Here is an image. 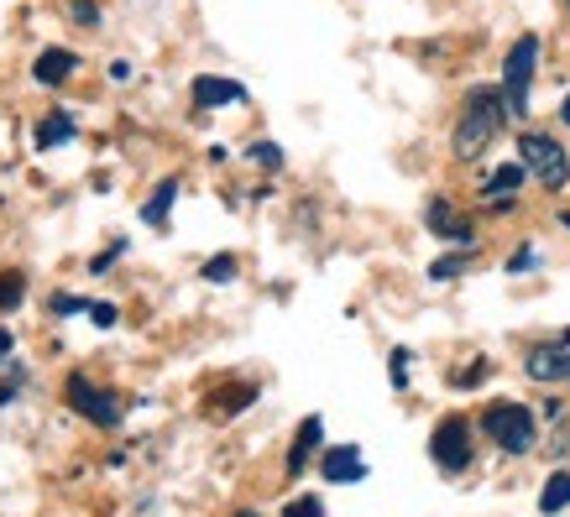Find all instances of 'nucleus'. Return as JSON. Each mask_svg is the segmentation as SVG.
<instances>
[{
  "instance_id": "obj_25",
  "label": "nucleus",
  "mask_w": 570,
  "mask_h": 517,
  "mask_svg": "<svg viewBox=\"0 0 570 517\" xmlns=\"http://www.w3.org/2000/svg\"><path fill=\"white\" fill-rule=\"evenodd\" d=\"M539 257H534V246H523V251H513V261H508V272H534Z\"/></svg>"
},
{
  "instance_id": "obj_31",
  "label": "nucleus",
  "mask_w": 570,
  "mask_h": 517,
  "mask_svg": "<svg viewBox=\"0 0 570 517\" xmlns=\"http://www.w3.org/2000/svg\"><path fill=\"white\" fill-rule=\"evenodd\" d=\"M566 126H570V100H566Z\"/></svg>"
},
{
  "instance_id": "obj_16",
  "label": "nucleus",
  "mask_w": 570,
  "mask_h": 517,
  "mask_svg": "<svg viewBox=\"0 0 570 517\" xmlns=\"http://www.w3.org/2000/svg\"><path fill=\"white\" fill-rule=\"evenodd\" d=\"M560 507H570V470H554L544 481V491H539V513L544 517H554Z\"/></svg>"
},
{
  "instance_id": "obj_24",
  "label": "nucleus",
  "mask_w": 570,
  "mask_h": 517,
  "mask_svg": "<svg viewBox=\"0 0 570 517\" xmlns=\"http://www.w3.org/2000/svg\"><path fill=\"white\" fill-rule=\"evenodd\" d=\"M89 319H95L100 329H110L116 319H121V314H116V304H105V298H95V304H89Z\"/></svg>"
},
{
  "instance_id": "obj_27",
  "label": "nucleus",
  "mask_w": 570,
  "mask_h": 517,
  "mask_svg": "<svg viewBox=\"0 0 570 517\" xmlns=\"http://www.w3.org/2000/svg\"><path fill=\"white\" fill-rule=\"evenodd\" d=\"M252 157H257V162H267V168H277V162H283V152H277L273 141H257V147H252Z\"/></svg>"
},
{
  "instance_id": "obj_6",
  "label": "nucleus",
  "mask_w": 570,
  "mask_h": 517,
  "mask_svg": "<svg viewBox=\"0 0 570 517\" xmlns=\"http://www.w3.org/2000/svg\"><path fill=\"white\" fill-rule=\"evenodd\" d=\"M430 455L440 470H466L471 466V424L466 418H445L430 439Z\"/></svg>"
},
{
  "instance_id": "obj_28",
  "label": "nucleus",
  "mask_w": 570,
  "mask_h": 517,
  "mask_svg": "<svg viewBox=\"0 0 570 517\" xmlns=\"http://www.w3.org/2000/svg\"><path fill=\"white\" fill-rule=\"evenodd\" d=\"M17 392H21V381H17V377L0 381V408H6V402H17Z\"/></svg>"
},
{
  "instance_id": "obj_4",
  "label": "nucleus",
  "mask_w": 570,
  "mask_h": 517,
  "mask_svg": "<svg viewBox=\"0 0 570 517\" xmlns=\"http://www.w3.org/2000/svg\"><path fill=\"white\" fill-rule=\"evenodd\" d=\"M534 63H539V37H519L508 48V63H502V100H508V116H523L529 110V84H534Z\"/></svg>"
},
{
  "instance_id": "obj_14",
  "label": "nucleus",
  "mask_w": 570,
  "mask_h": 517,
  "mask_svg": "<svg viewBox=\"0 0 570 517\" xmlns=\"http://www.w3.org/2000/svg\"><path fill=\"white\" fill-rule=\"evenodd\" d=\"M430 230H434V236H445V241H461V246H471V236H476V230H471V220H461L445 199H434V205H430Z\"/></svg>"
},
{
  "instance_id": "obj_15",
  "label": "nucleus",
  "mask_w": 570,
  "mask_h": 517,
  "mask_svg": "<svg viewBox=\"0 0 570 517\" xmlns=\"http://www.w3.org/2000/svg\"><path fill=\"white\" fill-rule=\"evenodd\" d=\"M174 199H178V178H163L153 189V199L141 205V220L147 225H168V209H174Z\"/></svg>"
},
{
  "instance_id": "obj_11",
  "label": "nucleus",
  "mask_w": 570,
  "mask_h": 517,
  "mask_svg": "<svg viewBox=\"0 0 570 517\" xmlns=\"http://www.w3.org/2000/svg\"><path fill=\"white\" fill-rule=\"evenodd\" d=\"M320 476H325V481H362V476H366L362 449H356V445L325 449V460H320Z\"/></svg>"
},
{
  "instance_id": "obj_8",
  "label": "nucleus",
  "mask_w": 570,
  "mask_h": 517,
  "mask_svg": "<svg viewBox=\"0 0 570 517\" xmlns=\"http://www.w3.org/2000/svg\"><path fill=\"white\" fill-rule=\"evenodd\" d=\"M73 73H79V52L69 48H48V52H37V63H32V79L37 84H69Z\"/></svg>"
},
{
  "instance_id": "obj_30",
  "label": "nucleus",
  "mask_w": 570,
  "mask_h": 517,
  "mask_svg": "<svg viewBox=\"0 0 570 517\" xmlns=\"http://www.w3.org/2000/svg\"><path fill=\"white\" fill-rule=\"evenodd\" d=\"M560 220H566V230H570V209H566V215H560Z\"/></svg>"
},
{
  "instance_id": "obj_1",
  "label": "nucleus",
  "mask_w": 570,
  "mask_h": 517,
  "mask_svg": "<svg viewBox=\"0 0 570 517\" xmlns=\"http://www.w3.org/2000/svg\"><path fill=\"white\" fill-rule=\"evenodd\" d=\"M502 126H508V100H502V89L476 84L466 110H461V121H455V157H466V162L482 157Z\"/></svg>"
},
{
  "instance_id": "obj_9",
  "label": "nucleus",
  "mask_w": 570,
  "mask_h": 517,
  "mask_svg": "<svg viewBox=\"0 0 570 517\" xmlns=\"http://www.w3.org/2000/svg\"><path fill=\"white\" fill-rule=\"evenodd\" d=\"M523 178H529V168H523V162H502V168H492L482 178V199L487 205H513V193H519V183Z\"/></svg>"
},
{
  "instance_id": "obj_5",
  "label": "nucleus",
  "mask_w": 570,
  "mask_h": 517,
  "mask_svg": "<svg viewBox=\"0 0 570 517\" xmlns=\"http://www.w3.org/2000/svg\"><path fill=\"white\" fill-rule=\"evenodd\" d=\"M63 397H69L73 414L89 418V424H100V429H116V424H121V397L110 392V387H100V381H89L85 371H73V377L63 381Z\"/></svg>"
},
{
  "instance_id": "obj_7",
  "label": "nucleus",
  "mask_w": 570,
  "mask_h": 517,
  "mask_svg": "<svg viewBox=\"0 0 570 517\" xmlns=\"http://www.w3.org/2000/svg\"><path fill=\"white\" fill-rule=\"evenodd\" d=\"M523 371H529L534 381H544V387H554V381H570V335L534 345V350H529V361H523Z\"/></svg>"
},
{
  "instance_id": "obj_29",
  "label": "nucleus",
  "mask_w": 570,
  "mask_h": 517,
  "mask_svg": "<svg viewBox=\"0 0 570 517\" xmlns=\"http://www.w3.org/2000/svg\"><path fill=\"white\" fill-rule=\"evenodd\" d=\"M11 350H17V340H11V329H0V361H6Z\"/></svg>"
},
{
  "instance_id": "obj_20",
  "label": "nucleus",
  "mask_w": 570,
  "mask_h": 517,
  "mask_svg": "<svg viewBox=\"0 0 570 517\" xmlns=\"http://www.w3.org/2000/svg\"><path fill=\"white\" fill-rule=\"evenodd\" d=\"M89 304H95V298H73V294H52V314H58V319H69V314H89Z\"/></svg>"
},
{
  "instance_id": "obj_19",
  "label": "nucleus",
  "mask_w": 570,
  "mask_h": 517,
  "mask_svg": "<svg viewBox=\"0 0 570 517\" xmlns=\"http://www.w3.org/2000/svg\"><path fill=\"white\" fill-rule=\"evenodd\" d=\"M461 272H466V257H461V251H450V257H440V261L430 267L434 282H450V277H461Z\"/></svg>"
},
{
  "instance_id": "obj_21",
  "label": "nucleus",
  "mask_w": 570,
  "mask_h": 517,
  "mask_svg": "<svg viewBox=\"0 0 570 517\" xmlns=\"http://www.w3.org/2000/svg\"><path fill=\"white\" fill-rule=\"evenodd\" d=\"M121 251H126V241H110V246H105V251H100V257H89V272H95V277H100V272H110Z\"/></svg>"
},
{
  "instance_id": "obj_13",
  "label": "nucleus",
  "mask_w": 570,
  "mask_h": 517,
  "mask_svg": "<svg viewBox=\"0 0 570 517\" xmlns=\"http://www.w3.org/2000/svg\"><path fill=\"white\" fill-rule=\"evenodd\" d=\"M79 137V126H73L69 110H52V116H42L37 121V152H52V147H69V141Z\"/></svg>"
},
{
  "instance_id": "obj_18",
  "label": "nucleus",
  "mask_w": 570,
  "mask_h": 517,
  "mask_svg": "<svg viewBox=\"0 0 570 517\" xmlns=\"http://www.w3.org/2000/svg\"><path fill=\"white\" fill-rule=\"evenodd\" d=\"M199 277H205V282H230V277H236V257H209L205 267H199Z\"/></svg>"
},
{
  "instance_id": "obj_12",
  "label": "nucleus",
  "mask_w": 570,
  "mask_h": 517,
  "mask_svg": "<svg viewBox=\"0 0 570 517\" xmlns=\"http://www.w3.org/2000/svg\"><path fill=\"white\" fill-rule=\"evenodd\" d=\"M320 439H325V418L320 414H309L304 424H298V434H294V445H288V476H298V470L309 466V455L320 449Z\"/></svg>"
},
{
  "instance_id": "obj_10",
  "label": "nucleus",
  "mask_w": 570,
  "mask_h": 517,
  "mask_svg": "<svg viewBox=\"0 0 570 517\" xmlns=\"http://www.w3.org/2000/svg\"><path fill=\"white\" fill-rule=\"evenodd\" d=\"M246 89L236 79H215V73H199L194 79V105H205V110H220V105H242Z\"/></svg>"
},
{
  "instance_id": "obj_23",
  "label": "nucleus",
  "mask_w": 570,
  "mask_h": 517,
  "mask_svg": "<svg viewBox=\"0 0 570 517\" xmlns=\"http://www.w3.org/2000/svg\"><path fill=\"white\" fill-rule=\"evenodd\" d=\"M325 507H320V497H298V501H288L283 507V517H320Z\"/></svg>"
},
{
  "instance_id": "obj_26",
  "label": "nucleus",
  "mask_w": 570,
  "mask_h": 517,
  "mask_svg": "<svg viewBox=\"0 0 570 517\" xmlns=\"http://www.w3.org/2000/svg\"><path fill=\"white\" fill-rule=\"evenodd\" d=\"M393 387H409V350H393Z\"/></svg>"
},
{
  "instance_id": "obj_2",
  "label": "nucleus",
  "mask_w": 570,
  "mask_h": 517,
  "mask_svg": "<svg viewBox=\"0 0 570 517\" xmlns=\"http://www.w3.org/2000/svg\"><path fill=\"white\" fill-rule=\"evenodd\" d=\"M482 429H487V439L498 449H508V455H529V449L539 445V424L523 402H487Z\"/></svg>"
},
{
  "instance_id": "obj_22",
  "label": "nucleus",
  "mask_w": 570,
  "mask_h": 517,
  "mask_svg": "<svg viewBox=\"0 0 570 517\" xmlns=\"http://www.w3.org/2000/svg\"><path fill=\"white\" fill-rule=\"evenodd\" d=\"M69 17L79 21V27H100V6H95V0H73Z\"/></svg>"
},
{
  "instance_id": "obj_17",
  "label": "nucleus",
  "mask_w": 570,
  "mask_h": 517,
  "mask_svg": "<svg viewBox=\"0 0 570 517\" xmlns=\"http://www.w3.org/2000/svg\"><path fill=\"white\" fill-rule=\"evenodd\" d=\"M27 298V272H0V314H17Z\"/></svg>"
},
{
  "instance_id": "obj_3",
  "label": "nucleus",
  "mask_w": 570,
  "mask_h": 517,
  "mask_svg": "<svg viewBox=\"0 0 570 517\" xmlns=\"http://www.w3.org/2000/svg\"><path fill=\"white\" fill-rule=\"evenodd\" d=\"M519 162L529 168V178H539L544 189H566L570 183V157L566 147L544 131H523L519 137Z\"/></svg>"
}]
</instances>
